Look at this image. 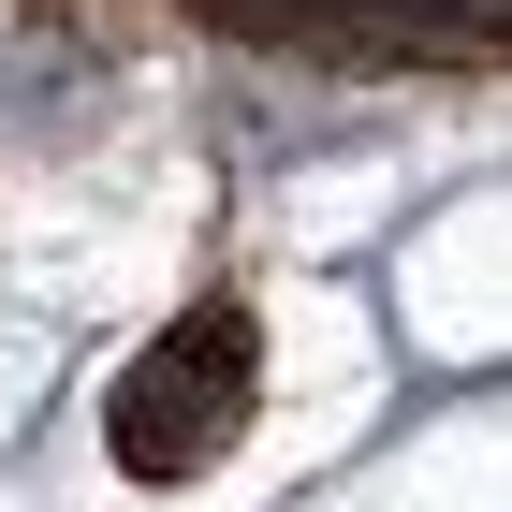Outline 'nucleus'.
Listing matches in <instances>:
<instances>
[{"label":"nucleus","mask_w":512,"mask_h":512,"mask_svg":"<svg viewBox=\"0 0 512 512\" xmlns=\"http://www.w3.org/2000/svg\"><path fill=\"white\" fill-rule=\"evenodd\" d=\"M249 395H264L249 308H191V322H161L147 352L118 366V395H103V454H118L132 483H191V469H220V454L249 439Z\"/></svg>","instance_id":"obj_1"}]
</instances>
